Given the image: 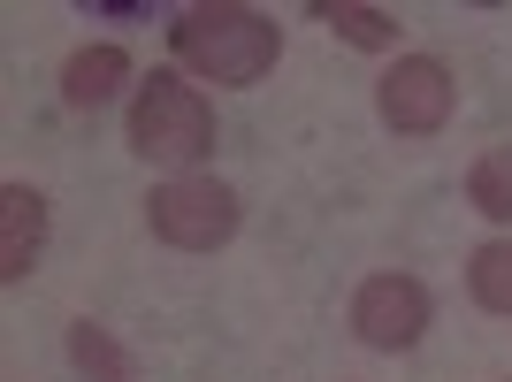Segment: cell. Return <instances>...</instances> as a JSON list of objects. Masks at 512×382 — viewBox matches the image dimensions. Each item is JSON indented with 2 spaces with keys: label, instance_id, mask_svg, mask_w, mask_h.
Wrapping results in <instances>:
<instances>
[{
  "label": "cell",
  "instance_id": "6da1fadb",
  "mask_svg": "<svg viewBox=\"0 0 512 382\" xmlns=\"http://www.w3.org/2000/svg\"><path fill=\"white\" fill-rule=\"evenodd\" d=\"M169 54L192 85H222V92H245L260 85L268 69L283 62V23L245 8V0H214V8H184L169 23Z\"/></svg>",
  "mask_w": 512,
  "mask_h": 382
},
{
  "label": "cell",
  "instance_id": "5b68a950",
  "mask_svg": "<svg viewBox=\"0 0 512 382\" xmlns=\"http://www.w3.org/2000/svg\"><path fill=\"white\" fill-rule=\"evenodd\" d=\"M428 321H436V298H428L421 276L383 268V276H367L360 291H352V337H360L367 352H413V344L428 337Z\"/></svg>",
  "mask_w": 512,
  "mask_h": 382
},
{
  "label": "cell",
  "instance_id": "8992f818",
  "mask_svg": "<svg viewBox=\"0 0 512 382\" xmlns=\"http://www.w3.org/2000/svg\"><path fill=\"white\" fill-rule=\"evenodd\" d=\"M123 85H138V69H130V46H115V39H92L62 62V107L69 115H100L107 100H123Z\"/></svg>",
  "mask_w": 512,
  "mask_h": 382
},
{
  "label": "cell",
  "instance_id": "ba28073f",
  "mask_svg": "<svg viewBox=\"0 0 512 382\" xmlns=\"http://www.w3.org/2000/svg\"><path fill=\"white\" fill-rule=\"evenodd\" d=\"M69 367H77L85 382H138V352H130L107 321H92V314L69 321Z\"/></svg>",
  "mask_w": 512,
  "mask_h": 382
},
{
  "label": "cell",
  "instance_id": "8fae6325",
  "mask_svg": "<svg viewBox=\"0 0 512 382\" xmlns=\"http://www.w3.org/2000/svg\"><path fill=\"white\" fill-rule=\"evenodd\" d=\"M467 207L490 214V222H512V146L474 153V169H467Z\"/></svg>",
  "mask_w": 512,
  "mask_h": 382
},
{
  "label": "cell",
  "instance_id": "7a4b0ae2",
  "mask_svg": "<svg viewBox=\"0 0 512 382\" xmlns=\"http://www.w3.org/2000/svg\"><path fill=\"white\" fill-rule=\"evenodd\" d=\"M130 153L169 176H199L214 161V100L184 69H153L130 92Z\"/></svg>",
  "mask_w": 512,
  "mask_h": 382
},
{
  "label": "cell",
  "instance_id": "3957f363",
  "mask_svg": "<svg viewBox=\"0 0 512 382\" xmlns=\"http://www.w3.org/2000/svg\"><path fill=\"white\" fill-rule=\"evenodd\" d=\"M245 222V199H237L222 176H169V184L146 191V230L169 245V253H222Z\"/></svg>",
  "mask_w": 512,
  "mask_h": 382
},
{
  "label": "cell",
  "instance_id": "52a82bcc",
  "mask_svg": "<svg viewBox=\"0 0 512 382\" xmlns=\"http://www.w3.org/2000/svg\"><path fill=\"white\" fill-rule=\"evenodd\" d=\"M46 253V191L0 184V283H23Z\"/></svg>",
  "mask_w": 512,
  "mask_h": 382
},
{
  "label": "cell",
  "instance_id": "277c9868",
  "mask_svg": "<svg viewBox=\"0 0 512 382\" xmlns=\"http://www.w3.org/2000/svg\"><path fill=\"white\" fill-rule=\"evenodd\" d=\"M451 107H459V85H451L444 54H398L383 69V85H375V115L398 138H436L451 123Z\"/></svg>",
  "mask_w": 512,
  "mask_h": 382
},
{
  "label": "cell",
  "instance_id": "9c48e42d",
  "mask_svg": "<svg viewBox=\"0 0 512 382\" xmlns=\"http://www.w3.org/2000/svg\"><path fill=\"white\" fill-rule=\"evenodd\" d=\"M314 16L329 23L344 46H360V54H390V46H398V31H406L390 8H367V0H321Z\"/></svg>",
  "mask_w": 512,
  "mask_h": 382
},
{
  "label": "cell",
  "instance_id": "30bf717a",
  "mask_svg": "<svg viewBox=\"0 0 512 382\" xmlns=\"http://www.w3.org/2000/svg\"><path fill=\"white\" fill-rule=\"evenodd\" d=\"M467 298L482 314L512 321V237H482L467 253Z\"/></svg>",
  "mask_w": 512,
  "mask_h": 382
}]
</instances>
